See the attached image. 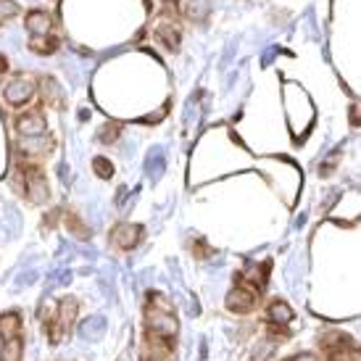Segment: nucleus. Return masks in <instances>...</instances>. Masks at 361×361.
<instances>
[{
  "instance_id": "nucleus-1",
  "label": "nucleus",
  "mask_w": 361,
  "mask_h": 361,
  "mask_svg": "<svg viewBox=\"0 0 361 361\" xmlns=\"http://www.w3.org/2000/svg\"><path fill=\"white\" fill-rule=\"evenodd\" d=\"M161 16L155 21L153 37L169 53L179 51L182 42V24H179V0H161Z\"/></svg>"
},
{
  "instance_id": "nucleus-2",
  "label": "nucleus",
  "mask_w": 361,
  "mask_h": 361,
  "mask_svg": "<svg viewBox=\"0 0 361 361\" xmlns=\"http://www.w3.org/2000/svg\"><path fill=\"white\" fill-rule=\"evenodd\" d=\"M319 348L327 361H361V348L343 332H325L319 338Z\"/></svg>"
},
{
  "instance_id": "nucleus-3",
  "label": "nucleus",
  "mask_w": 361,
  "mask_h": 361,
  "mask_svg": "<svg viewBox=\"0 0 361 361\" xmlns=\"http://www.w3.org/2000/svg\"><path fill=\"white\" fill-rule=\"evenodd\" d=\"M145 329L148 335H158V338H174L179 332V322L174 316V311H164L148 306L145 311Z\"/></svg>"
},
{
  "instance_id": "nucleus-4",
  "label": "nucleus",
  "mask_w": 361,
  "mask_h": 361,
  "mask_svg": "<svg viewBox=\"0 0 361 361\" xmlns=\"http://www.w3.org/2000/svg\"><path fill=\"white\" fill-rule=\"evenodd\" d=\"M35 77L32 74H16L8 85L3 87V98H5V103L8 105H24L32 101V95H35Z\"/></svg>"
},
{
  "instance_id": "nucleus-5",
  "label": "nucleus",
  "mask_w": 361,
  "mask_h": 361,
  "mask_svg": "<svg viewBox=\"0 0 361 361\" xmlns=\"http://www.w3.org/2000/svg\"><path fill=\"white\" fill-rule=\"evenodd\" d=\"M258 303V290L245 285V282H238L229 295H227V309L235 311V314H251Z\"/></svg>"
},
{
  "instance_id": "nucleus-6",
  "label": "nucleus",
  "mask_w": 361,
  "mask_h": 361,
  "mask_svg": "<svg viewBox=\"0 0 361 361\" xmlns=\"http://www.w3.org/2000/svg\"><path fill=\"white\" fill-rule=\"evenodd\" d=\"M77 301L74 298H64L61 303H58V314H55V322L51 327V340L53 343H58V340H64V335L71 329L74 325V316H77Z\"/></svg>"
},
{
  "instance_id": "nucleus-7",
  "label": "nucleus",
  "mask_w": 361,
  "mask_h": 361,
  "mask_svg": "<svg viewBox=\"0 0 361 361\" xmlns=\"http://www.w3.org/2000/svg\"><path fill=\"white\" fill-rule=\"evenodd\" d=\"M24 192H27V198L32 203H45L51 198L48 182H45V177H42V172L37 166H27L24 169Z\"/></svg>"
},
{
  "instance_id": "nucleus-8",
  "label": "nucleus",
  "mask_w": 361,
  "mask_h": 361,
  "mask_svg": "<svg viewBox=\"0 0 361 361\" xmlns=\"http://www.w3.org/2000/svg\"><path fill=\"white\" fill-rule=\"evenodd\" d=\"M140 238H142V227L140 224H116L114 227V232H111V242L119 248V251H132L135 245L140 242Z\"/></svg>"
},
{
  "instance_id": "nucleus-9",
  "label": "nucleus",
  "mask_w": 361,
  "mask_h": 361,
  "mask_svg": "<svg viewBox=\"0 0 361 361\" xmlns=\"http://www.w3.org/2000/svg\"><path fill=\"white\" fill-rule=\"evenodd\" d=\"M169 356H172V338L151 335L145 348H142L140 361H169Z\"/></svg>"
},
{
  "instance_id": "nucleus-10",
  "label": "nucleus",
  "mask_w": 361,
  "mask_h": 361,
  "mask_svg": "<svg viewBox=\"0 0 361 361\" xmlns=\"http://www.w3.org/2000/svg\"><path fill=\"white\" fill-rule=\"evenodd\" d=\"M16 129L21 138H35V135H45V119L40 111H29L16 119Z\"/></svg>"
},
{
  "instance_id": "nucleus-11",
  "label": "nucleus",
  "mask_w": 361,
  "mask_h": 361,
  "mask_svg": "<svg viewBox=\"0 0 361 361\" xmlns=\"http://www.w3.org/2000/svg\"><path fill=\"white\" fill-rule=\"evenodd\" d=\"M27 32L32 37H42V35H51L53 29V16L48 11H29L27 14V21H24Z\"/></svg>"
},
{
  "instance_id": "nucleus-12",
  "label": "nucleus",
  "mask_w": 361,
  "mask_h": 361,
  "mask_svg": "<svg viewBox=\"0 0 361 361\" xmlns=\"http://www.w3.org/2000/svg\"><path fill=\"white\" fill-rule=\"evenodd\" d=\"M292 309L285 303V301H272L269 303V309H266V319H269V325L275 327V329H282V327H288L292 322ZM285 332V329H282Z\"/></svg>"
},
{
  "instance_id": "nucleus-13",
  "label": "nucleus",
  "mask_w": 361,
  "mask_h": 361,
  "mask_svg": "<svg viewBox=\"0 0 361 361\" xmlns=\"http://www.w3.org/2000/svg\"><path fill=\"white\" fill-rule=\"evenodd\" d=\"M18 151L27 155H45L53 151V140L45 135H35V138H21L18 140Z\"/></svg>"
},
{
  "instance_id": "nucleus-14",
  "label": "nucleus",
  "mask_w": 361,
  "mask_h": 361,
  "mask_svg": "<svg viewBox=\"0 0 361 361\" xmlns=\"http://www.w3.org/2000/svg\"><path fill=\"white\" fill-rule=\"evenodd\" d=\"M40 92H42V103L61 108V87H58V82L53 77H42L40 79Z\"/></svg>"
},
{
  "instance_id": "nucleus-15",
  "label": "nucleus",
  "mask_w": 361,
  "mask_h": 361,
  "mask_svg": "<svg viewBox=\"0 0 361 361\" xmlns=\"http://www.w3.org/2000/svg\"><path fill=\"white\" fill-rule=\"evenodd\" d=\"M105 329V319L103 316H90L79 325V338L82 340H98Z\"/></svg>"
},
{
  "instance_id": "nucleus-16",
  "label": "nucleus",
  "mask_w": 361,
  "mask_h": 361,
  "mask_svg": "<svg viewBox=\"0 0 361 361\" xmlns=\"http://www.w3.org/2000/svg\"><path fill=\"white\" fill-rule=\"evenodd\" d=\"M18 332H21V316H18L16 311L3 314V316H0V335H3L5 340H11V338H18Z\"/></svg>"
},
{
  "instance_id": "nucleus-17",
  "label": "nucleus",
  "mask_w": 361,
  "mask_h": 361,
  "mask_svg": "<svg viewBox=\"0 0 361 361\" xmlns=\"http://www.w3.org/2000/svg\"><path fill=\"white\" fill-rule=\"evenodd\" d=\"M58 37H53V35H42V37H35L32 42H29V48L35 53H40V55H51V53L58 51Z\"/></svg>"
},
{
  "instance_id": "nucleus-18",
  "label": "nucleus",
  "mask_w": 361,
  "mask_h": 361,
  "mask_svg": "<svg viewBox=\"0 0 361 361\" xmlns=\"http://www.w3.org/2000/svg\"><path fill=\"white\" fill-rule=\"evenodd\" d=\"M18 359H21V340L18 338L5 340L3 351H0V361H18Z\"/></svg>"
},
{
  "instance_id": "nucleus-19",
  "label": "nucleus",
  "mask_w": 361,
  "mask_h": 361,
  "mask_svg": "<svg viewBox=\"0 0 361 361\" xmlns=\"http://www.w3.org/2000/svg\"><path fill=\"white\" fill-rule=\"evenodd\" d=\"M121 135V127L116 124V121H108V124H103L101 127V132H98V140L101 142H105V145H111V142H116V138Z\"/></svg>"
},
{
  "instance_id": "nucleus-20",
  "label": "nucleus",
  "mask_w": 361,
  "mask_h": 361,
  "mask_svg": "<svg viewBox=\"0 0 361 361\" xmlns=\"http://www.w3.org/2000/svg\"><path fill=\"white\" fill-rule=\"evenodd\" d=\"M92 169H95V174H98L101 179H111V177H114V166H111V161L103 158V155L92 158Z\"/></svg>"
},
{
  "instance_id": "nucleus-21",
  "label": "nucleus",
  "mask_w": 361,
  "mask_h": 361,
  "mask_svg": "<svg viewBox=\"0 0 361 361\" xmlns=\"http://www.w3.org/2000/svg\"><path fill=\"white\" fill-rule=\"evenodd\" d=\"M161 172H164V155H161V151H153V153L148 155V174L153 179H158Z\"/></svg>"
},
{
  "instance_id": "nucleus-22",
  "label": "nucleus",
  "mask_w": 361,
  "mask_h": 361,
  "mask_svg": "<svg viewBox=\"0 0 361 361\" xmlns=\"http://www.w3.org/2000/svg\"><path fill=\"white\" fill-rule=\"evenodd\" d=\"M18 16V3L16 0H0V24L8 18Z\"/></svg>"
},
{
  "instance_id": "nucleus-23",
  "label": "nucleus",
  "mask_w": 361,
  "mask_h": 361,
  "mask_svg": "<svg viewBox=\"0 0 361 361\" xmlns=\"http://www.w3.org/2000/svg\"><path fill=\"white\" fill-rule=\"evenodd\" d=\"M206 11H208V5L203 3V0H192V3L188 5V16L190 18H198V21L206 16Z\"/></svg>"
},
{
  "instance_id": "nucleus-24",
  "label": "nucleus",
  "mask_w": 361,
  "mask_h": 361,
  "mask_svg": "<svg viewBox=\"0 0 361 361\" xmlns=\"http://www.w3.org/2000/svg\"><path fill=\"white\" fill-rule=\"evenodd\" d=\"M71 279V275L64 269V272H53L51 277H48V290H53V288H61V285H66Z\"/></svg>"
},
{
  "instance_id": "nucleus-25",
  "label": "nucleus",
  "mask_w": 361,
  "mask_h": 361,
  "mask_svg": "<svg viewBox=\"0 0 361 361\" xmlns=\"http://www.w3.org/2000/svg\"><path fill=\"white\" fill-rule=\"evenodd\" d=\"M53 311H58V306H55L53 301H45V303L40 306V322H42V325H51V322H53Z\"/></svg>"
},
{
  "instance_id": "nucleus-26",
  "label": "nucleus",
  "mask_w": 361,
  "mask_h": 361,
  "mask_svg": "<svg viewBox=\"0 0 361 361\" xmlns=\"http://www.w3.org/2000/svg\"><path fill=\"white\" fill-rule=\"evenodd\" d=\"M66 224H69V229L71 232H74V235H77V238H87V235H90V232H87V227L82 222H79V219H77V216H66Z\"/></svg>"
},
{
  "instance_id": "nucleus-27",
  "label": "nucleus",
  "mask_w": 361,
  "mask_h": 361,
  "mask_svg": "<svg viewBox=\"0 0 361 361\" xmlns=\"http://www.w3.org/2000/svg\"><path fill=\"white\" fill-rule=\"evenodd\" d=\"M37 279V275L32 272V269H27V272H21V275L16 277V285H32Z\"/></svg>"
},
{
  "instance_id": "nucleus-28",
  "label": "nucleus",
  "mask_w": 361,
  "mask_h": 361,
  "mask_svg": "<svg viewBox=\"0 0 361 361\" xmlns=\"http://www.w3.org/2000/svg\"><path fill=\"white\" fill-rule=\"evenodd\" d=\"M348 116H351V124H353V127H361V103L351 105V114H348Z\"/></svg>"
},
{
  "instance_id": "nucleus-29",
  "label": "nucleus",
  "mask_w": 361,
  "mask_h": 361,
  "mask_svg": "<svg viewBox=\"0 0 361 361\" xmlns=\"http://www.w3.org/2000/svg\"><path fill=\"white\" fill-rule=\"evenodd\" d=\"M211 251H208V245L203 240H195V256L198 258H206Z\"/></svg>"
},
{
  "instance_id": "nucleus-30",
  "label": "nucleus",
  "mask_w": 361,
  "mask_h": 361,
  "mask_svg": "<svg viewBox=\"0 0 361 361\" xmlns=\"http://www.w3.org/2000/svg\"><path fill=\"white\" fill-rule=\"evenodd\" d=\"M58 177H61V182H69V166L66 164L58 166Z\"/></svg>"
},
{
  "instance_id": "nucleus-31",
  "label": "nucleus",
  "mask_w": 361,
  "mask_h": 361,
  "mask_svg": "<svg viewBox=\"0 0 361 361\" xmlns=\"http://www.w3.org/2000/svg\"><path fill=\"white\" fill-rule=\"evenodd\" d=\"M288 361H319L314 353H301V356H292V359H288Z\"/></svg>"
},
{
  "instance_id": "nucleus-32",
  "label": "nucleus",
  "mask_w": 361,
  "mask_h": 361,
  "mask_svg": "<svg viewBox=\"0 0 361 361\" xmlns=\"http://www.w3.org/2000/svg\"><path fill=\"white\" fill-rule=\"evenodd\" d=\"M5 71H8V58L0 55V74H5Z\"/></svg>"
},
{
  "instance_id": "nucleus-33",
  "label": "nucleus",
  "mask_w": 361,
  "mask_h": 361,
  "mask_svg": "<svg viewBox=\"0 0 361 361\" xmlns=\"http://www.w3.org/2000/svg\"><path fill=\"white\" fill-rule=\"evenodd\" d=\"M3 345H5V338H3V335H0V351H3Z\"/></svg>"
}]
</instances>
